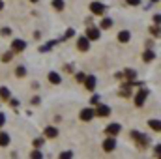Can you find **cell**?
<instances>
[{
  "instance_id": "6da1fadb",
  "label": "cell",
  "mask_w": 161,
  "mask_h": 159,
  "mask_svg": "<svg viewBox=\"0 0 161 159\" xmlns=\"http://www.w3.org/2000/svg\"><path fill=\"white\" fill-rule=\"evenodd\" d=\"M131 137H133V139L137 140V144H139L141 148H144V146H148V144H150V139H148V137H146L144 133H139V131H133V133H131Z\"/></svg>"
},
{
  "instance_id": "7a4b0ae2",
  "label": "cell",
  "mask_w": 161,
  "mask_h": 159,
  "mask_svg": "<svg viewBox=\"0 0 161 159\" xmlns=\"http://www.w3.org/2000/svg\"><path fill=\"white\" fill-rule=\"evenodd\" d=\"M90 11H92L94 15H103V13L107 11V6H103L101 2H92V4H90Z\"/></svg>"
},
{
  "instance_id": "3957f363",
  "label": "cell",
  "mask_w": 161,
  "mask_h": 159,
  "mask_svg": "<svg viewBox=\"0 0 161 159\" xmlns=\"http://www.w3.org/2000/svg\"><path fill=\"white\" fill-rule=\"evenodd\" d=\"M148 94H150V92H148L146 88L139 90V94L135 96V105H137V107H142V105H144V101H146V97H148Z\"/></svg>"
},
{
  "instance_id": "277c9868",
  "label": "cell",
  "mask_w": 161,
  "mask_h": 159,
  "mask_svg": "<svg viewBox=\"0 0 161 159\" xmlns=\"http://www.w3.org/2000/svg\"><path fill=\"white\" fill-rule=\"evenodd\" d=\"M120 131H122L120 123H109V125H107V129H105V133H107L109 137H114V135H118Z\"/></svg>"
},
{
  "instance_id": "5b68a950",
  "label": "cell",
  "mask_w": 161,
  "mask_h": 159,
  "mask_svg": "<svg viewBox=\"0 0 161 159\" xmlns=\"http://www.w3.org/2000/svg\"><path fill=\"white\" fill-rule=\"evenodd\" d=\"M26 49V43L23 40H13L11 41V51L13 52H21V51H25Z\"/></svg>"
},
{
  "instance_id": "8992f818",
  "label": "cell",
  "mask_w": 161,
  "mask_h": 159,
  "mask_svg": "<svg viewBox=\"0 0 161 159\" xmlns=\"http://www.w3.org/2000/svg\"><path fill=\"white\" fill-rule=\"evenodd\" d=\"M114 148H116V140H114V137L105 139V142H103V150H105V152H113Z\"/></svg>"
},
{
  "instance_id": "52a82bcc",
  "label": "cell",
  "mask_w": 161,
  "mask_h": 159,
  "mask_svg": "<svg viewBox=\"0 0 161 159\" xmlns=\"http://www.w3.org/2000/svg\"><path fill=\"white\" fill-rule=\"evenodd\" d=\"M99 36H101V34H99V30H97V28H96V26H90V28H86V38H88V40H99Z\"/></svg>"
},
{
  "instance_id": "ba28073f",
  "label": "cell",
  "mask_w": 161,
  "mask_h": 159,
  "mask_svg": "<svg viewBox=\"0 0 161 159\" xmlns=\"http://www.w3.org/2000/svg\"><path fill=\"white\" fill-rule=\"evenodd\" d=\"M94 114H96V116H109V114H111V109H109L107 105H97V109L94 111Z\"/></svg>"
},
{
  "instance_id": "9c48e42d",
  "label": "cell",
  "mask_w": 161,
  "mask_h": 159,
  "mask_svg": "<svg viewBox=\"0 0 161 159\" xmlns=\"http://www.w3.org/2000/svg\"><path fill=\"white\" fill-rule=\"evenodd\" d=\"M94 116H96V114H94V109H82V111H80V120H82V122H90Z\"/></svg>"
},
{
  "instance_id": "30bf717a",
  "label": "cell",
  "mask_w": 161,
  "mask_h": 159,
  "mask_svg": "<svg viewBox=\"0 0 161 159\" xmlns=\"http://www.w3.org/2000/svg\"><path fill=\"white\" fill-rule=\"evenodd\" d=\"M77 47H79V51H88V49H90V40H88V38H79Z\"/></svg>"
},
{
  "instance_id": "8fae6325",
  "label": "cell",
  "mask_w": 161,
  "mask_h": 159,
  "mask_svg": "<svg viewBox=\"0 0 161 159\" xmlns=\"http://www.w3.org/2000/svg\"><path fill=\"white\" fill-rule=\"evenodd\" d=\"M96 82H97V80H96V77H94V75H88V77L84 79L86 90H94V88H96Z\"/></svg>"
},
{
  "instance_id": "7c38bea8",
  "label": "cell",
  "mask_w": 161,
  "mask_h": 159,
  "mask_svg": "<svg viewBox=\"0 0 161 159\" xmlns=\"http://www.w3.org/2000/svg\"><path fill=\"white\" fill-rule=\"evenodd\" d=\"M49 80H51L53 84H60V82H62V77H60L56 71H51V73H49Z\"/></svg>"
},
{
  "instance_id": "4fadbf2b",
  "label": "cell",
  "mask_w": 161,
  "mask_h": 159,
  "mask_svg": "<svg viewBox=\"0 0 161 159\" xmlns=\"http://www.w3.org/2000/svg\"><path fill=\"white\" fill-rule=\"evenodd\" d=\"M45 137H49V139L58 137V129H56V127H47V129H45Z\"/></svg>"
},
{
  "instance_id": "5bb4252c",
  "label": "cell",
  "mask_w": 161,
  "mask_h": 159,
  "mask_svg": "<svg viewBox=\"0 0 161 159\" xmlns=\"http://www.w3.org/2000/svg\"><path fill=\"white\" fill-rule=\"evenodd\" d=\"M129 38H131V34H129L127 30H122L120 34H118V41H122V43H127Z\"/></svg>"
},
{
  "instance_id": "9a60e30c",
  "label": "cell",
  "mask_w": 161,
  "mask_h": 159,
  "mask_svg": "<svg viewBox=\"0 0 161 159\" xmlns=\"http://www.w3.org/2000/svg\"><path fill=\"white\" fill-rule=\"evenodd\" d=\"M142 60H144V62H152V60H156V52H154V51H146V52L142 54Z\"/></svg>"
},
{
  "instance_id": "2e32d148",
  "label": "cell",
  "mask_w": 161,
  "mask_h": 159,
  "mask_svg": "<svg viewBox=\"0 0 161 159\" xmlns=\"http://www.w3.org/2000/svg\"><path fill=\"white\" fill-rule=\"evenodd\" d=\"M122 77H125V79L133 80V79H135V77H137V73H135L133 69H124V73H122Z\"/></svg>"
},
{
  "instance_id": "e0dca14e",
  "label": "cell",
  "mask_w": 161,
  "mask_h": 159,
  "mask_svg": "<svg viewBox=\"0 0 161 159\" xmlns=\"http://www.w3.org/2000/svg\"><path fill=\"white\" fill-rule=\"evenodd\" d=\"M0 97H2V99H4V101H8V99H9V97H11V94H9V90H8V88H4V86H2V88H0Z\"/></svg>"
},
{
  "instance_id": "ac0fdd59",
  "label": "cell",
  "mask_w": 161,
  "mask_h": 159,
  "mask_svg": "<svg viewBox=\"0 0 161 159\" xmlns=\"http://www.w3.org/2000/svg\"><path fill=\"white\" fill-rule=\"evenodd\" d=\"M64 6H66V4H64V0H53V8H54L56 11H62V9H64Z\"/></svg>"
},
{
  "instance_id": "d6986e66",
  "label": "cell",
  "mask_w": 161,
  "mask_h": 159,
  "mask_svg": "<svg viewBox=\"0 0 161 159\" xmlns=\"http://www.w3.org/2000/svg\"><path fill=\"white\" fill-rule=\"evenodd\" d=\"M9 144V135L8 133H0V146H8Z\"/></svg>"
},
{
  "instance_id": "ffe728a7",
  "label": "cell",
  "mask_w": 161,
  "mask_h": 159,
  "mask_svg": "<svg viewBox=\"0 0 161 159\" xmlns=\"http://www.w3.org/2000/svg\"><path fill=\"white\" fill-rule=\"evenodd\" d=\"M148 125H150V127H152L154 131H159V129H161L159 120H150V122H148Z\"/></svg>"
},
{
  "instance_id": "44dd1931",
  "label": "cell",
  "mask_w": 161,
  "mask_h": 159,
  "mask_svg": "<svg viewBox=\"0 0 161 159\" xmlns=\"http://www.w3.org/2000/svg\"><path fill=\"white\" fill-rule=\"evenodd\" d=\"M15 75H17V77H25V75H26V68H25V66H19V68L15 69Z\"/></svg>"
},
{
  "instance_id": "7402d4cb",
  "label": "cell",
  "mask_w": 161,
  "mask_h": 159,
  "mask_svg": "<svg viewBox=\"0 0 161 159\" xmlns=\"http://www.w3.org/2000/svg\"><path fill=\"white\" fill-rule=\"evenodd\" d=\"M54 45H56V41H49L47 45H43V47H41L40 51H41V52H45V51H51V49H53Z\"/></svg>"
},
{
  "instance_id": "603a6c76",
  "label": "cell",
  "mask_w": 161,
  "mask_h": 159,
  "mask_svg": "<svg viewBox=\"0 0 161 159\" xmlns=\"http://www.w3.org/2000/svg\"><path fill=\"white\" fill-rule=\"evenodd\" d=\"M113 26V21L111 19H103L101 21V28H111Z\"/></svg>"
},
{
  "instance_id": "cb8c5ba5",
  "label": "cell",
  "mask_w": 161,
  "mask_h": 159,
  "mask_svg": "<svg viewBox=\"0 0 161 159\" xmlns=\"http://www.w3.org/2000/svg\"><path fill=\"white\" fill-rule=\"evenodd\" d=\"M11 56H13V51H11V52H6V54H2V62H6V64H8V62L11 60Z\"/></svg>"
},
{
  "instance_id": "d4e9b609",
  "label": "cell",
  "mask_w": 161,
  "mask_h": 159,
  "mask_svg": "<svg viewBox=\"0 0 161 159\" xmlns=\"http://www.w3.org/2000/svg\"><path fill=\"white\" fill-rule=\"evenodd\" d=\"M129 94H131V92H129V84H127V86H124V88L120 90V96H124V97H127Z\"/></svg>"
},
{
  "instance_id": "484cf974",
  "label": "cell",
  "mask_w": 161,
  "mask_h": 159,
  "mask_svg": "<svg viewBox=\"0 0 161 159\" xmlns=\"http://www.w3.org/2000/svg\"><path fill=\"white\" fill-rule=\"evenodd\" d=\"M84 79H86V75H84V73H75V80H77V82H84Z\"/></svg>"
},
{
  "instance_id": "4316f807",
  "label": "cell",
  "mask_w": 161,
  "mask_h": 159,
  "mask_svg": "<svg viewBox=\"0 0 161 159\" xmlns=\"http://www.w3.org/2000/svg\"><path fill=\"white\" fill-rule=\"evenodd\" d=\"M30 157H32V159H41L43 156H41V152H40V150H34V152L30 154Z\"/></svg>"
},
{
  "instance_id": "83f0119b",
  "label": "cell",
  "mask_w": 161,
  "mask_h": 159,
  "mask_svg": "<svg viewBox=\"0 0 161 159\" xmlns=\"http://www.w3.org/2000/svg\"><path fill=\"white\" fill-rule=\"evenodd\" d=\"M73 34H75V32H73V28H68V32H66V36H64L62 40H69V38H71Z\"/></svg>"
},
{
  "instance_id": "f1b7e54d",
  "label": "cell",
  "mask_w": 161,
  "mask_h": 159,
  "mask_svg": "<svg viewBox=\"0 0 161 159\" xmlns=\"http://www.w3.org/2000/svg\"><path fill=\"white\" fill-rule=\"evenodd\" d=\"M60 157H62V159H69V157H73V154H71V152H62V154H60Z\"/></svg>"
},
{
  "instance_id": "f546056e",
  "label": "cell",
  "mask_w": 161,
  "mask_h": 159,
  "mask_svg": "<svg viewBox=\"0 0 161 159\" xmlns=\"http://www.w3.org/2000/svg\"><path fill=\"white\" fill-rule=\"evenodd\" d=\"M150 32H152V34H154L156 38H159V26H156V28L152 26V30H150Z\"/></svg>"
},
{
  "instance_id": "4dcf8cb0",
  "label": "cell",
  "mask_w": 161,
  "mask_h": 159,
  "mask_svg": "<svg viewBox=\"0 0 161 159\" xmlns=\"http://www.w3.org/2000/svg\"><path fill=\"white\" fill-rule=\"evenodd\" d=\"M0 34H2V36H9V34H11V28H2Z\"/></svg>"
},
{
  "instance_id": "1f68e13d",
  "label": "cell",
  "mask_w": 161,
  "mask_h": 159,
  "mask_svg": "<svg viewBox=\"0 0 161 159\" xmlns=\"http://www.w3.org/2000/svg\"><path fill=\"white\" fill-rule=\"evenodd\" d=\"M4 122H6V114H4V112H0V127L4 125Z\"/></svg>"
},
{
  "instance_id": "d6a6232c",
  "label": "cell",
  "mask_w": 161,
  "mask_h": 159,
  "mask_svg": "<svg viewBox=\"0 0 161 159\" xmlns=\"http://www.w3.org/2000/svg\"><path fill=\"white\" fill-rule=\"evenodd\" d=\"M139 2H141V0H127L129 6H139Z\"/></svg>"
},
{
  "instance_id": "836d02e7",
  "label": "cell",
  "mask_w": 161,
  "mask_h": 159,
  "mask_svg": "<svg viewBox=\"0 0 161 159\" xmlns=\"http://www.w3.org/2000/svg\"><path fill=\"white\" fill-rule=\"evenodd\" d=\"M9 103H11V107H17L19 105V101L17 99H11V97H9Z\"/></svg>"
},
{
  "instance_id": "e575fe53",
  "label": "cell",
  "mask_w": 161,
  "mask_h": 159,
  "mask_svg": "<svg viewBox=\"0 0 161 159\" xmlns=\"http://www.w3.org/2000/svg\"><path fill=\"white\" fill-rule=\"evenodd\" d=\"M32 105H40V97H32Z\"/></svg>"
},
{
  "instance_id": "d590c367",
  "label": "cell",
  "mask_w": 161,
  "mask_h": 159,
  "mask_svg": "<svg viewBox=\"0 0 161 159\" xmlns=\"http://www.w3.org/2000/svg\"><path fill=\"white\" fill-rule=\"evenodd\" d=\"M41 144H43V140H41V139H38V140H34V146H41Z\"/></svg>"
},
{
  "instance_id": "8d00e7d4",
  "label": "cell",
  "mask_w": 161,
  "mask_h": 159,
  "mask_svg": "<svg viewBox=\"0 0 161 159\" xmlns=\"http://www.w3.org/2000/svg\"><path fill=\"white\" fill-rule=\"evenodd\" d=\"M97 101H99V97H97V96H92V105H94V103H97Z\"/></svg>"
},
{
  "instance_id": "74e56055",
  "label": "cell",
  "mask_w": 161,
  "mask_h": 159,
  "mask_svg": "<svg viewBox=\"0 0 161 159\" xmlns=\"http://www.w3.org/2000/svg\"><path fill=\"white\" fill-rule=\"evenodd\" d=\"M154 21H156V25H159V21H161V17H159V15H154Z\"/></svg>"
},
{
  "instance_id": "f35d334b",
  "label": "cell",
  "mask_w": 161,
  "mask_h": 159,
  "mask_svg": "<svg viewBox=\"0 0 161 159\" xmlns=\"http://www.w3.org/2000/svg\"><path fill=\"white\" fill-rule=\"evenodd\" d=\"M159 154H161V146L158 144V146H156V156H159Z\"/></svg>"
},
{
  "instance_id": "ab89813d",
  "label": "cell",
  "mask_w": 161,
  "mask_h": 159,
  "mask_svg": "<svg viewBox=\"0 0 161 159\" xmlns=\"http://www.w3.org/2000/svg\"><path fill=\"white\" fill-rule=\"evenodd\" d=\"M0 9H4V0H0Z\"/></svg>"
},
{
  "instance_id": "60d3db41",
  "label": "cell",
  "mask_w": 161,
  "mask_h": 159,
  "mask_svg": "<svg viewBox=\"0 0 161 159\" xmlns=\"http://www.w3.org/2000/svg\"><path fill=\"white\" fill-rule=\"evenodd\" d=\"M152 2H159V0H152Z\"/></svg>"
},
{
  "instance_id": "b9f144b4",
  "label": "cell",
  "mask_w": 161,
  "mask_h": 159,
  "mask_svg": "<svg viewBox=\"0 0 161 159\" xmlns=\"http://www.w3.org/2000/svg\"><path fill=\"white\" fill-rule=\"evenodd\" d=\"M32 2H38V0H32Z\"/></svg>"
}]
</instances>
